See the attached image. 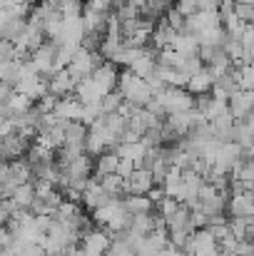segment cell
<instances>
[{
    "instance_id": "cell-1",
    "label": "cell",
    "mask_w": 254,
    "mask_h": 256,
    "mask_svg": "<svg viewBox=\"0 0 254 256\" xmlns=\"http://www.w3.org/2000/svg\"><path fill=\"white\" fill-rule=\"evenodd\" d=\"M117 90L125 94V100H130V102H135L140 107H147L152 102V97H155L150 82L145 78H140L137 72H132L130 68H125V72H120V85H117Z\"/></svg>"
},
{
    "instance_id": "cell-2",
    "label": "cell",
    "mask_w": 254,
    "mask_h": 256,
    "mask_svg": "<svg viewBox=\"0 0 254 256\" xmlns=\"http://www.w3.org/2000/svg\"><path fill=\"white\" fill-rule=\"evenodd\" d=\"M33 142H35V140H30V137H25V134H20V132H15V134H10V137H3V144H0L3 162H13V160L28 157Z\"/></svg>"
},
{
    "instance_id": "cell-3",
    "label": "cell",
    "mask_w": 254,
    "mask_h": 256,
    "mask_svg": "<svg viewBox=\"0 0 254 256\" xmlns=\"http://www.w3.org/2000/svg\"><path fill=\"white\" fill-rule=\"evenodd\" d=\"M80 244H83V249L90 256H105V252L112 244V236H110V232L105 226H95L90 234H85Z\"/></svg>"
},
{
    "instance_id": "cell-4",
    "label": "cell",
    "mask_w": 254,
    "mask_h": 256,
    "mask_svg": "<svg viewBox=\"0 0 254 256\" xmlns=\"http://www.w3.org/2000/svg\"><path fill=\"white\" fill-rule=\"evenodd\" d=\"M110 199H112V196L107 194V189L102 186V182H100L97 176H90V182H87L85 194H83V206H87L90 212H95L97 206L107 204Z\"/></svg>"
},
{
    "instance_id": "cell-5",
    "label": "cell",
    "mask_w": 254,
    "mask_h": 256,
    "mask_svg": "<svg viewBox=\"0 0 254 256\" xmlns=\"http://www.w3.org/2000/svg\"><path fill=\"white\" fill-rule=\"evenodd\" d=\"M155 186V176L150 167H137V170L130 174L127 184H125V192L127 194H147L150 189Z\"/></svg>"
},
{
    "instance_id": "cell-6",
    "label": "cell",
    "mask_w": 254,
    "mask_h": 256,
    "mask_svg": "<svg viewBox=\"0 0 254 256\" xmlns=\"http://www.w3.org/2000/svg\"><path fill=\"white\" fill-rule=\"evenodd\" d=\"M48 87L53 94L58 97H68V94H75V87H78V80L73 78V72L65 68V70H55L48 80Z\"/></svg>"
},
{
    "instance_id": "cell-7",
    "label": "cell",
    "mask_w": 254,
    "mask_h": 256,
    "mask_svg": "<svg viewBox=\"0 0 254 256\" xmlns=\"http://www.w3.org/2000/svg\"><path fill=\"white\" fill-rule=\"evenodd\" d=\"M92 78L102 85L105 92H112V90H117V85H120V65H117V62L105 60L100 68H95Z\"/></svg>"
},
{
    "instance_id": "cell-8",
    "label": "cell",
    "mask_w": 254,
    "mask_h": 256,
    "mask_svg": "<svg viewBox=\"0 0 254 256\" xmlns=\"http://www.w3.org/2000/svg\"><path fill=\"white\" fill-rule=\"evenodd\" d=\"M107 92L102 90V85L90 75V78H85V80H80L78 82V87H75V97L83 102V104H92V102H102V97H105Z\"/></svg>"
},
{
    "instance_id": "cell-9",
    "label": "cell",
    "mask_w": 254,
    "mask_h": 256,
    "mask_svg": "<svg viewBox=\"0 0 254 256\" xmlns=\"http://www.w3.org/2000/svg\"><path fill=\"white\" fill-rule=\"evenodd\" d=\"M85 104L75 97V94H68V97H60L58 107H55V114L60 120H68V122H75V120H83Z\"/></svg>"
},
{
    "instance_id": "cell-10",
    "label": "cell",
    "mask_w": 254,
    "mask_h": 256,
    "mask_svg": "<svg viewBox=\"0 0 254 256\" xmlns=\"http://www.w3.org/2000/svg\"><path fill=\"white\" fill-rule=\"evenodd\" d=\"M229 216H252L254 214V199L249 192L242 194H232L229 196V206H227Z\"/></svg>"
},
{
    "instance_id": "cell-11",
    "label": "cell",
    "mask_w": 254,
    "mask_h": 256,
    "mask_svg": "<svg viewBox=\"0 0 254 256\" xmlns=\"http://www.w3.org/2000/svg\"><path fill=\"white\" fill-rule=\"evenodd\" d=\"M120 160H122V157H120L115 150L102 152V154L95 160V176L102 179V176H107V174H115L117 167H120Z\"/></svg>"
},
{
    "instance_id": "cell-12",
    "label": "cell",
    "mask_w": 254,
    "mask_h": 256,
    "mask_svg": "<svg viewBox=\"0 0 254 256\" xmlns=\"http://www.w3.org/2000/svg\"><path fill=\"white\" fill-rule=\"evenodd\" d=\"M179 32L169 25L167 20H160L157 22V28L152 30V42L150 45H155L157 50H165V48H172V42H174V38H177Z\"/></svg>"
},
{
    "instance_id": "cell-13",
    "label": "cell",
    "mask_w": 254,
    "mask_h": 256,
    "mask_svg": "<svg viewBox=\"0 0 254 256\" xmlns=\"http://www.w3.org/2000/svg\"><path fill=\"white\" fill-rule=\"evenodd\" d=\"M172 48L179 50L182 55H199L202 40H199V35H194V32H179V35L174 38Z\"/></svg>"
},
{
    "instance_id": "cell-14",
    "label": "cell",
    "mask_w": 254,
    "mask_h": 256,
    "mask_svg": "<svg viewBox=\"0 0 254 256\" xmlns=\"http://www.w3.org/2000/svg\"><path fill=\"white\" fill-rule=\"evenodd\" d=\"M212 87H214V78H212V72L204 68L202 72H197V75H192L189 78V82H187V90L192 92V94H204V92H212Z\"/></svg>"
},
{
    "instance_id": "cell-15",
    "label": "cell",
    "mask_w": 254,
    "mask_h": 256,
    "mask_svg": "<svg viewBox=\"0 0 254 256\" xmlns=\"http://www.w3.org/2000/svg\"><path fill=\"white\" fill-rule=\"evenodd\" d=\"M125 206L132 212V214H147V212H155V202L147 196V194H127L125 196Z\"/></svg>"
},
{
    "instance_id": "cell-16",
    "label": "cell",
    "mask_w": 254,
    "mask_h": 256,
    "mask_svg": "<svg viewBox=\"0 0 254 256\" xmlns=\"http://www.w3.org/2000/svg\"><path fill=\"white\" fill-rule=\"evenodd\" d=\"M25 30H28V18H15V20H8V22H3V28H0L3 40H13V42H18V40L25 35Z\"/></svg>"
},
{
    "instance_id": "cell-17",
    "label": "cell",
    "mask_w": 254,
    "mask_h": 256,
    "mask_svg": "<svg viewBox=\"0 0 254 256\" xmlns=\"http://www.w3.org/2000/svg\"><path fill=\"white\" fill-rule=\"evenodd\" d=\"M130 232L142 234V236L152 234V232H155V212H147V214H135V216H132V226H130Z\"/></svg>"
},
{
    "instance_id": "cell-18",
    "label": "cell",
    "mask_w": 254,
    "mask_h": 256,
    "mask_svg": "<svg viewBox=\"0 0 254 256\" xmlns=\"http://www.w3.org/2000/svg\"><path fill=\"white\" fill-rule=\"evenodd\" d=\"M35 184L33 182H28V184H20L18 189H15V194H13V202L18 204V206H23V209H30L33 206V202H35Z\"/></svg>"
},
{
    "instance_id": "cell-19",
    "label": "cell",
    "mask_w": 254,
    "mask_h": 256,
    "mask_svg": "<svg viewBox=\"0 0 254 256\" xmlns=\"http://www.w3.org/2000/svg\"><path fill=\"white\" fill-rule=\"evenodd\" d=\"M83 212H80V204L78 202H70V199H65L63 202V206L55 212V219H60V222H73V219H78Z\"/></svg>"
},
{
    "instance_id": "cell-20",
    "label": "cell",
    "mask_w": 254,
    "mask_h": 256,
    "mask_svg": "<svg viewBox=\"0 0 254 256\" xmlns=\"http://www.w3.org/2000/svg\"><path fill=\"white\" fill-rule=\"evenodd\" d=\"M105 256H137V252L127 239H112V244L105 252Z\"/></svg>"
},
{
    "instance_id": "cell-21",
    "label": "cell",
    "mask_w": 254,
    "mask_h": 256,
    "mask_svg": "<svg viewBox=\"0 0 254 256\" xmlns=\"http://www.w3.org/2000/svg\"><path fill=\"white\" fill-rule=\"evenodd\" d=\"M122 102H125V94H122L120 90H112V92H107V94L102 97V110H105V114H112V112H117V110L122 107Z\"/></svg>"
},
{
    "instance_id": "cell-22",
    "label": "cell",
    "mask_w": 254,
    "mask_h": 256,
    "mask_svg": "<svg viewBox=\"0 0 254 256\" xmlns=\"http://www.w3.org/2000/svg\"><path fill=\"white\" fill-rule=\"evenodd\" d=\"M8 104H10V110H13L15 114H23V112H28V110L35 104V100H33V97H28L25 92H15V94H13V100H10Z\"/></svg>"
},
{
    "instance_id": "cell-23",
    "label": "cell",
    "mask_w": 254,
    "mask_h": 256,
    "mask_svg": "<svg viewBox=\"0 0 254 256\" xmlns=\"http://www.w3.org/2000/svg\"><path fill=\"white\" fill-rule=\"evenodd\" d=\"M184 58L187 55H182L179 50H174V48H165V50H160V62L162 65H169V68H182V62H184Z\"/></svg>"
},
{
    "instance_id": "cell-24",
    "label": "cell",
    "mask_w": 254,
    "mask_h": 256,
    "mask_svg": "<svg viewBox=\"0 0 254 256\" xmlns=\"http://www.w3.org/2000/svg\"><path fill=\"white\" fill-rule=\"evenodd\" d=\"M165 20H167L177 32H184V30H187V15H184V12H179V8H177V5H174V8H169L167 12H165Z\"/></svg>"
},
{
    "instance_id": "cell-25",
    "label": "cell",
    "mask_w": 254,
    "mask_h": 256,
    "mask_svg": "<svg viewBox=\"0 0 254 256\" xmlns=\"http://www.w3.org/2000/svg\"><path fill=\"white\" fill-rule=\"evenodd\" d=\"M229 229L232 234L242 242L247 239V232H249V216H229Z\"/></svg>"
},
{
    "instance_id": "cell-26",
    "label": "cell",
    "mask_w": 254,
    "mask_h": 256,
    "mask_svg": "<svg viewBox=\"0 0 254 256\" xmlns=\"http://www.w3.org/2000/svg\"><path fill=\"white\" fill-rule=\"evenodd\" d=\"M145 144L147 147H162L165 144V132H162V124H157V127H150L147 132H145Z\"/></svg>"
},
{
    "instance_id": "cell-27",
    "label": "cell",
    "mask_w": 254,
    "mask_h": 256,
    "mask_svg": "<svg viewBox=\"0 0 254 256\" xmlns=\"http://www.w3.org/2000/svg\"><path fill=\"white\" fill-rule=\"evenodd\" d=\"M182 70L192 78V75H197V72H202V70H204V62H202V58H199V55H187V58H184V62H182Z\"/></svg>"
},
{
    "instance_id": "cell-28",
    "label": "cell",
    "mask_w": 254,
    "mask_h": 256,
    "mask_svg": "<svg viewBox=\"0 0 254 256\" xmlns=\"http://www.w3.org/2000/svg\"><path fill=\"white\" fill-rule=\"evenodd\" d=\"M239 87L254 92V65H242L239 68Z\"/></svg>"
},
{
    "instance_id": "cell-29",
    "label": "cell",
    "mask_w": 254,
    "mask_h": 256,
    "mask_svg": "<svg viewBox=\"0 0 254 256\" xmlns=\"http://www.w3.org/2000/svg\"><path fill=\"white\" fill-rule=\"evenodd\" d=\"M179 204H182L179 199H174V196H165V199L157 204V212H160L162 216H167V219H169V216H172V214L179 209Z\"/></svg>"
},
{
    "instance_id": "cell-30",
    "label": "cell",
    "mask_w": 254,
    "mask_h": 256,
    "mask_svg": "<svg viewBox=\"0 0 254 256\" xmlns=\"http://www.w3.org/2000/svg\"><path fill=\"white\" fill-rule=\"evenodd\" d=\"M85 8H92V10H100V12H112L115 10V0H87Z\"/></svg>"
},
{
    "instance_id": "cell-31",
    "label": "cell",
    "mask_w": 254,
    "mask_h": 256,
    "mask_svg": "<svg viewBox=\"0 0 254 256\" xmlns=\"http://www.w3.org/2000/svg\"><path fill=\"white\" fill-rule=\"evenodd\" d=\"M237 15L244 22H254V5L252 2H237Z\"/></svg>"
},
{
    "instance_id": "cell-32",
    "label": "cell",
    "mask_w": 254,
    "mask_h": 256,
    "mask_svg": "<svg viewBox=\"0 0 254 256\" xmlns=\"http://www.w3.org/2000/svg\"><path fill=\"white\" fill-rule=\"evenodd\" d=\"M137 170V164H135V160H120V167H117V174L120 176H125V179H130V174Z\"/></svg>"
},
{
    "instance_id": "cell-33",
    "label": "cell",
    "mask_w": 254,
    "mask_h": 256,
    "mask_svg": "<svg viewBox=\"0 0 254 256\" xmlns=\"http://www.w3.org/2000/svg\"><path fill=\"white\" fill-rule=\"evenodd\" d=\"M242 45H244L247 50L254 48V25L252 22H247V28H244V32H242Z\"/></svg>"
},
{
    "instance_id": "cell-34",
    "label": "cell",
    "mask_w": 254,
    "mask_h": 256,
    "mask_svg": "<svg viewBox=\"0 0 254 256\" xmlns=\"http://www.w3.org/2000/svg\"><path fill=\"white\" fill-rule=\"evenodd\" d=\"M157 256H184V249H179V246H174V244L169 242L162 252H157Z\"/></svg>"
},
{
    "instance_id": "cell-35",
    "label": "cell",
    "mask_w": 254,
    "mask_h": 256,
    "mask_svg": "<svg viewBox=\"0 0 254 256\" xmlns=\"http://www.w3.org/2000/svg\"><path fill=\"white\" fill-rule=\"evenodd\" d=\"M125 2H130V5H137V8H140V10H142V5H145V2H147V0H125Z\"/></svg>"
},
{
    "instance_id": "cell-36",
    "label": "cell",
    "mask_w": 254,
    "mask_h": 256,
    "mask_svg": "<svg viewBox=\"0 0 254 256\" xmlns=\"http://www.w3.org/2000/svg\"><path fill=\"white\" fill-rule=\"evenodd\" d=\"M237 2H252V5H254V0H237Z\"/></svg>"
},
{
    "instance_id": "cell-37",
    "label": "cell",
    "mask_w": 254,
    "mask_h": 256,
    "mask_svg": "<svg viewBox=\"0 0 254 256\" xmlns=\"http://www.w3.org/2000/svg\"><path fill=\"white\" fill-rule=\"evenodd\" d=\"M229 256H237V254H229Z\"/></svg>"
},
{
    "instance_id": "cell-38",
    "label": "cell",
    "mask_w": 254,
    "mask_h": 256,
    "mask_svg": "<svg viewBox=\"0 0 254 256\" xmlns=\"http://www.w3.org/2000/svg\"><path fill=\"white\" fill-rule=\"evenodd\" d=\"M252 65H254V62H252Z\"/></svg>"
}]
</instances>
